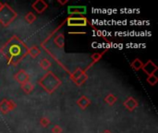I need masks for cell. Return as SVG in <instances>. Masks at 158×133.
I'll return each mask as SVG.
<instances>
[{"mask_svg":"<svg viewBox=\"0 0 158 133\" xmlns=\"http://www.w3.org/2000/svg\"><path fill=\"white\" fill-rule=\"evenodd\" d=\"M39 64H40V66H41L44 69H45V70H47V69L51 67V62H50L48 59H46V58H42V59L40 60Z\"/></svg>","mask_w":158,"mask_h":133,"instance_id":"cell-19","label":"cell"},{"mask_svg":"<svg viewBox=\"0 0 158 133\" xmlns=\"http://www.w3.org/2000/svg\"><path fill=\"white\" fill-rule=\"evenodd\" d=\"M103 133H111V131H105Z\"/></svg>","mask_w":158,"mask_h":133,"instance_id":"cell-25","label":"cell"},{"mask_svg":"<svg viewBox=\"0 0 158 133\" xmlns=\"http://www.w3.org/2000/svg\"><path fill=\"white\" fill-rule=\"evenodd\" d=\"M118 101V97L113 94H109L108 95H106V97L105 98V102L109 105V106H113L114 104H116V102Z\"/></svg>","mask_w":158,"mask_h":133,"instance_id":"cell-16","label":"cell"},{"mask_svg":"<svg viewBox=\"0 0 158 133\" xmlns=\"http://www.w3.org/2000/svg\"><path fill=\"white\" fill-rule=\"evenodd\" d=\"M28 46L17 36H12L1 48V53L10 65H17L27 55Z\"/></svg>","mask_w":158,"mask_h":133,"instance_id":"cell-1","label":"cell"},{"mask_svg":"<svg viewBox=\"0 0 158 133\" xmlns=\"http://www.w3.org/2000/svg\"><path fill=\"white\" fill-rule=\"evenodd\" d=\"M28 54H29L31 57L35 58V57H37L38 56L41 55V49L38 48L37 46H32V47H31V48L29 49Z\"/></svg>","mask_w":158,"mask_h":133,"instance_id":"cell-15","label":"cell"},{"mask_svg":"<svg viewBox=\"0 0 158 133\" xmlns=\"http://www.w3.org/2000/svg\"><path fill=\"white\" fill-rule=\"evenodd\" d=\"M16 106V104L8 99H4L0 102V112L2 114H6L9 111H12Z\"/></svg>","mask_w":158,"mask_h":133,"instance_id":"cell-5","label":"cell"},{"mask_svg":"<svg viewBox=\"0 0 158 133\" xmlns=\"http://www.w3.org/2000/svg\"><path fill=\"white\" fill-rule=\"evenodd\" d=\"M21 88H22V90H23V92H24L25 94H31V93L33 91L34 86H33L30 81H28V82L22 84V85H21Z\"/></svg>","mask_w":158,"mask_h":133,"instance_id":"cell-17","label":"cell"},{"mask_svg":"<svg viewBox=\"0 0 158 133\" xmlns=\"http://www.w3.org/2000/svg\"><path fill=\"white\" fill-rule=\"evenodd\" d=\"M24 19L26 20L27 23L31 24V23H33V22L36 20V16H35L32 12H28V13L25 15Z\"/></svg>","mask_w":158,"mask_h":133,"instance_id":"cell-18","label":"cell"},{"mask_svg":"<svg viewBox=\"0 0 158 133\" xmlns=\"http://www.w3.org/2000/svg\"><path fill=\"white\" fill-rule=\"evenodd\" d=\"M14 79H15V81H18L20 85H22V84H24V83H26V82L29 81L30 77H29L28 73H27L25 70L20 69V70H19V71L14 75Z\"/></svg>","mask_w":158,"mask_h":133,"instance_id":"cell-9","label":"cell"},{"mask_svg":"<svg viewBox=\"0 0 158 133\" xmlns=\"http://www.w3.org/2000/svg\"><path fill=\"white\" fill-rule=\"evenodd\" d=\"M38 84L48 94H53L60 85L61 81L52 71H47L38 81Z\"/></svg>","mask_w":158,"mask_h":133,"instance_id":"cell-2","label":"cell"},{"mask_svg":"<svg viewBox=\"0 0 158 133\" xmlns=\"http://www.w3.org/2000/svg\"><path fill=\"white\" fill-rule=\"evenodd\" d=\"M77 105H78L81 109H86V108L91 105V100H90L87 96L82 95V96H81V97L78 99Z\"/></svg>","mask_w":158,"mask_h":133,"instance_id":"cell-12","label":"cell"},{"mask_svg":"<svg viewBox=\"0 0 158 133\" xmlns=\"http://www.w3.org/2000/svg\"><path fill=\"white\" fill-rule=\"evenodd\" d=\"M62 131H63V130L59 125H56L52 129V132L53 133H62Z\"/></svg>","mask_w":158,"mask_h":133,"instance_id":"cell-23","label":"cell"},{"mask_svg":"<svg viewBox=\"0 0 158 133\" xmlns=\"http://www.w3.org/2000/svg\"><path fill=\"white\" fill-rule=\"evenodd\" d=\"M53 42H54L56 46H57L59 48H63L64 45H65V36H64V34L58 33L57 35H56L54 37Z\"/></svg>","mask_w":158,"mask_h":133,"instance_id":"cell-13","label":"cell"},{"mask_svg":"<svg viewBox=\"0 0 158 133\" xmlns=\"http://www.w3.org/2000/svg\"><path fill=\"white\" fill-rule=\"evenodd\" d=\"M17 17L16 11L7 4H3L0 8V23L3 26H8Z\"/></svg>","mask_w":158,"mask_h":133,"instance_id":"cell-3","label":"cell"},{"mask_svg":"<svg viewBox=\"0 0 158 133\" xmlns=\"http://www.w3.org/2000/svg\"><path fill=\"white\" fill-rule=\"evenodd\" d=\"M138 106H139V104H138V101L137 100H135L133 97H129L125 102H124V106L126 107V109L127 110H129V111H133V110H135L137 107H138Z\"/></svg>","mask_w":158,"mask_h":133,"instance_id":"cell-11","label":"cell"},{"mask_svg":"<svg viewBox=\"0 0 158 133\" xmlns=\"http://www.w3.org/2000/svg\"><path fill=\"white\" fill-rule=\"evenodd\" d=\"M72 79L77 85H81L82 83H84L87 81L88 76L84 71L78 69L74 74H72Z\"/></svg>","mask_w":158,"mask_h":133,"instance_id":"cell-6","label":"cell"},{"mask_svg":"<svg viewBox=\"0 0 158 133\" xmlns=\"http://www.w3.org/2000/svg\"><path fill=\"white\" fill-rule=\"evenodd\" d=\"M103 55H104V53H101V54L95 53V54H94V55L91 56V58L94 60V63H95V62H97V61H99V60L101 59V57L103 56Z\"/></svg>","mask_w":158,"mask_h":133,"instance_id":"cell-21","label":"cell"},{"mask_svg":"<svg viewBox=\"0 0 158 133\" xmlns=\"http://www.w3.org/2000/svg\"><path fill=\"white\" fill-rule=\"evenodd\" d=\"M157 81L158 79L156 75H151V76H148V78H147V82L152 86H155L157 83Z\"/></svg>","mask_w":158,"mask_h":133,"instance_id":"cell-20","label":"cell"},{"mask_svg":"<svg viewBox=\"0 0 158 133\" xmlns=\"http://www.w3.org/2000/svg\"><path fill=\"white\" fill-rule=\"evenodd\" d=\"M67 24L72 27H83L88 25L89 21L85 17H69L67 19Z\"/></svg>","mask_w":158,"mask_h":133,"instance_id":"cell-4","label":"cell"},{"mask_svg":"<svg viewBox=\"0 0 158 133\" xmlns=\"http://www.w3.org/2000/svg\"><path fill=\"white\" fill-rule=\"evenodd\" d=\"M157 69V66L152 60H148L145 64H143V66L142 68V69L143 70V72L145 74H147L148 76L155 75V73L156 72Z\"/></svg>","mask_w":158,"mask_h":133,"instance_id":"cell-7","label":"cell"},{"mask_svg":"<svg viewBox=\"0 0 158 133\" xmlns=\"http://www.w3.org/2000/svg\"><path fill=\"white\" fill-rule=\"evenodd\" d=\"M31 6L37 13H43L47 9L48 5L44 0H37L31 4Z\"/></svg>","mask_w":158,"mask_h":133,"instance_id":"cell-10","label":"cell"},{"mask_svg":"<svg viewBox=\"0 0 158 133\" xmlns=\"http://www.w3.org/2000/svg\"><path fill=\"white\" fill-rule=\"evenodd\" d=\"M2 6H3V3H1V2H0V8H1Z\"/></svg>","mask_w":158,"mask_h":133,"instance_id":"cell-26","label":"cell"},{"mask_svg":"<svg viewBox=\"0 0 158 133\" xmlns=\"http://www.w3.org/2000/svg\"><path fill=\"white\" fill-rule=\"evenodd\" d=\"M143 66V62L141 61V59H139V58L134 59V60L131 63V67L134 70H136V71L142 69Z\"/></svg>","mask_w":158,"mask_h":133,"instance_id":"cell-14","label":"cell"},{"mask_svg":"<svg viewBox=\"0 0 158 133\" xmlns=\"http://www.w3.org/2000/svg\"><path fill=\"white\" fill-rule=\"evenodd\" d=\"M69 34H85V32H69Z\"/></svg>","mask_w":158,"mask_h":133,"instance_id":"cell-24","label":"cell"},{"mask_svg":"<svg viewBox=\"0 0 158 133\" xmlns=\"http://www.w3.org/2000/svg\"><path fill=\"white\" fill-rule=\"evenodd\" d=\"M86 11L85 6H69L68 7L69 15H84L86 14Z\"/></svg>","mask_w":158,"mask_h":133,"instance_id":"cell-8","label":"cell"},{"mask_svg":"<svg viewBox=\"0 0 158 133\" xmlns=\"http://www.w3.org/2000/svg\"><path fill=\"white\" fill-rule=\"evenodd\" d=\"M40 124H41L42 127L46 128V127H48V125L50 124V121H49V119L46 118H42L40 119Z\"/></svg>","mask_w":158,"mask_h":133,"instance_id":"cell-22","label":"cell"}]
</instances>
